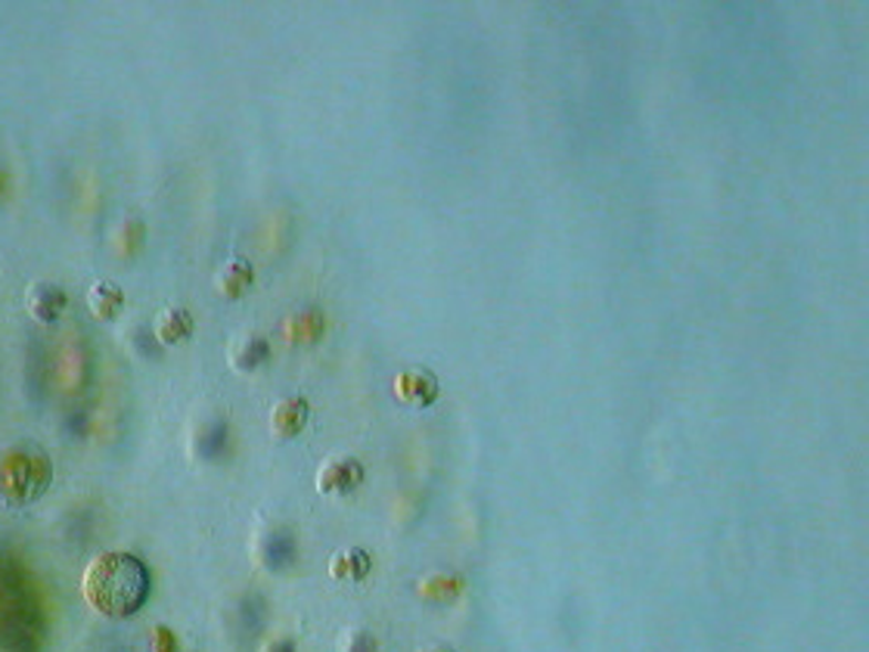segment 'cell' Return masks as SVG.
<instances>
[{"label": "cell", "mask_w": 869, "mask_h": 652, "mask_svg": "<svg viewBox=\"0 0 869 652\" xmlns=\"http://www.w3.org/2000/svg\"><path fill=\"white\" fill-rule=\"evenodd\" d=\"M153 590V575L146 562L125 550H106L84 566L81 597L103 619L137 615Z\"/></svg>", "instance_id": "cell-1"}, {"label": "cell", "mask_w": 869, "mask_h": 652, "mask_svg": "<svg viewBox=\"0 0 869 652\" xmlns=\"http://www.w3.org/2000/svg\"><path fill=\"white\" fill-rule=\"evenodd\" d=\"M53 482L50 457L32 442H17L0 451V504L22 509L34 504Z\"/></svg>", "instance_id": "cell-2"}, {"label": "cell", "mask_w": 869, "mask_h": 652, "mask_svg": "<svg viewBox=\"0 0 869 652\" xmlns=\"http://www.w3.org/2000/svg\"><path fill=\"white\" fill-rule=\"evenodd\" d=\"M364 463L351 454H332L317 466V494L323 497H348L364 485Z\"/></svg>", "instance_id": "cell-3"}, {"label": "cell", "mask_w": 869, "mask_h": 652, "mask_svg": "<svg viewBox=\"0 0 869 652\" xmlns=\"http://www.w3.org/2000/svg\"><path fill=\"white\" fill-rule=\"evenodd\" d=\"M299 559V547H296V535L283 526H270L255 535V562L265 572H286L292 569Z\"/></svg>", "instance_id": "cell-4"}, {"label": "cell", "mask_w": 869, "mask_h": 652, "mask_svg": "<svg viewBox=\"0 0 869 652\" xmlns=\"http://www.w3.org/2000/svg\"><path fill=\"white\" fill-rule=\"evenodd\" d=\"M392 392L397 401H404L407 407H432L438 401V380L426 366H407L401 370L392 382Z\"/></svg>", "instance_id": "cell-5"}, {"label": "cell", "mask_w": 869, "mask_h": 652, "mask_svg": "<svg viewBox=\"0 0 869 652\" xmlns=\"http://www.w3.org/2000/svg\"><path fill=\"white\" fill-rule=\"evenodd\" d=\"M65 308H69V296H65V289L60 287V283L38 280V283H32L29 292H25V311H29L34 323H41V327L60 323Z\"/></svg>", "instance_id": "cell-6"}, {"label": "cell", "mask_w": 869, "mask_h": 652, "mask_svg": "<svg viewBox=\"0 0 869 652\" xmlns=\"http://www.w3.org/2000/svg\"><path fill=\"white\" fill-rule=\"evenodd\" d=\"M308 416H311V404L301 399V395H289L273 404V411L268 416L270 435L277 442H292L299 438L301 430L308 426Z\"/></svg>", "instance_id": "cell-7"}, {"label": "cell", "mask_w": 869, "mask_h": 652, "mask_svg": "<svg viewBox=\"0 0 869 652\" xmlns=\"http://www.w3.org/2000/svg\"><path fill=\"white\" fill-rule=\"evenodd\" d=\"M227 361H230V370L234 373H258L261 366L270 361V342L265 333H242L230 342L227 349Z\"/></svg>", "instance_id": "cell-8"}, {"label": "cell", "mask_w": 869, "mask_h": 652, "mask_svg": "<svg viewBox=\"0 0 869 652\" xmlns=\"http://www.w3.org/2000/svg\"><path fill=\"white\" fill-rule=\"evenodd\" d=\"M193 330H196V320H193L190 311L180 308V304L162 308V311L156 314V320H153V335H156L162 349L184 345V342L193 335Z\"/></svg>", "instance_id": "cell-9"}, {"label": "cell", "mask_w": 869, "mask_h": 652, "mask_svg": "<svg viewBox=\"0 0 869 652\" xmlns=\"http://www.w3.org/2000/svg\"><path fill=\"white\" fill-rule=\"evenodd\" d=\"M255 283V268L246 258H227L215 271V292L227 302H239Z\"/></svg>", "instance_id": "cell-10"}, {"label": "cell", "mask_w": 869, "mask_h": 652, "mask_svg": "<svg viewBox=\"0 0 869 652\" xmlns=\"http://www.w3.org/2000/svg\"><path fill=\"white\" fill-rule=\"evenodd\" d=\"M84 299H87V311H91L94 320H100V323H112V320H118V314L125 311V292L115 287V283H110V280L91 283Z\"/></svg>", "instance_id": "cell-11"}, {"label": "cell", "mask_w": 869, "mask_h": 652, "mask_svg": "<svg viewBox=\"0 0 869 652\" xmlns=\"http://www.w3.org/2000/svg\"><path fill=\"white\" fill-rule=\"evenodd\" d=\"M370 569H373V559H370L364 547H345V550H339L330 559V578L332 581H342V584L345 581H351V584L364 581Z\"/></svg>", "instance_id": "cell-12"}, {"label": "cell", "mask_w": 869, "mask_h": 652, "mask_svg": "<svg viewBox=\"0 0 869 652\" xmlns=\"http://www.w3.org/2000/svg\"><path fill=\"white\" fill-rule=\"evenodd\" d=\"M323 327H327V320L320 318L317 311H301V314H296L286 323V335H289V342L304 345V342H317L323 335Z\"/></svg>", "instance_id": "cell-13"}, {"label": "cell", "mask_w": 869, "mask_h": 652, "mask_svg": "<svg viewBox=\"0 0 869 652\" xmlns=\"http://www.w3.org/2000/svg\"><path fill=\"white\" fill-rule=\"evenodd\" d=\"M196 457H203V460H215V457H221L224 451H227V423H215V426H206V430H199V442H196Z\"/></svg>", "instance_id": "cell-14"}, {"label": "cell", "mask_w": 869, "mask_h": 652, "mask_svg": "<svg viewBox=\"0 0 869 652\" xmlns=\"http://www.w3.org/2000/svg\"><path fill=\"white\" fill-rule=\"evenodd\" d=\"M380 643L376 637L370 634L366 628H351L342 634V643H339V652H376Z\"/></svg>", "instance_id": "cell-15"}, {"label": "cell", "mask_w": 869, "mask_h": 652, "mask_svg": "<svg viewBox=\"0 0 869 652\" xmlns=\"http://www.w3.org/2000/svg\"><path fill=\"white\" fill-rule=\"evenodd\" d=\"M149 652H180V646H177V637L172 634V628L156 624V628L149 631Z\"/></svg>", "instance_id": "cell-16"}, {"label": "cell", "mask_w": 869, "mask_h": 652, "mask_svg": "<svg viewBox=\"0 0 869 652\" xmlns=\"http://www.w3.org/2000/svg\"><path fill=\"white\" fill-rule=\"evenodd\" d=\"M268 652H299V650H296V640H292V637H277L273 643H268Z\"/></svg>", "instance_id": "cell-17"}, {"label": "cell", "mask_w": 869, "mask_h": 652, "mask_svg": "<svg viewBox=\"0 0 869 652\" xmlns=\"http://www.w3.org/2000/svg\"><path fill=\"white\" fill-rule=\"evenodd\" d=\"M426 652H454V650H451V646H432V650Z\"/></svg>", "instance_id": "cell-18"}]
</instances>
